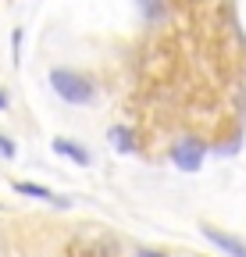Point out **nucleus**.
I'll return each instance as SVG.
<instances>
[{"label": "nucleus", "mask_w": 246, "mask_h": 257, "mask_svg": "<svg viewBox=\"0 0 246 257\" xmlns=\"http://www.w3.org/2000/svg\"><path fill=\"white\" fill-rule=\"evenodd\" d=\"M136 257H164V253H157V250H136Z\"/></svg>", "instance_id": "obj_9"}, {"label": "nucleus", "mask_w": 246, "mask_h": 257, "mask_svg": "<svg viewBox=\"0 0 246 257\" xmlns=\"http://www.w3.org/2000/svg\"><path fill=\"white\" fill-rule=\"evenodd\" d=\"M15 189L22 193V197H36V200H47V204H61V207H65L68 200H61V197H54V193L47 189V186H36V182H15Z\"/></svg>", "instance_id": "obj_5"}, {"label": "nucleus", "mask_w": 246, "mask_h": 257, "mask_svg": "<svg viewBox=\"0 0 246 257\" xmlns=\"http://www.w3.org/2000/svg\"><path fill=\"white\" fill-rule=\"evenodd\" d=\"M50 86L61 100L68 104H89L93 100V82H89L82 72H72V68H54L50 72Z\"/></svg>", "instance_id": "obj_1"}, {"label": "nucleus", "mask_w": 246, "mask_h": 257, "mask_svg": "<svg viewBox=\"0 0 246 257\" xmlns=\"http://www.w3.org/2000/svg\"><path fill=\"white\" fill-rule=\"evenodd\" d=\"M143 8H146L150 18H153V15H161V4H157V0H143Z\"/></svg>", "instance_id": "obj_8"}, {"label": "nucleus", "mask_w": 246, "mask_h": 257, "mask_svg": "<svg viewBox=\"0 0 246 257\" xmlns=\"http://www.w3.org/2000/svg\"><path fill=\"white\" fill-rule=\"evenodd\" d=\"M203 236H207V243H214V246H218L221 253H228V257H246V243L239 236H228L221 229H214V225H203Z\"/></svg>", "instance_id": "obj_3"}, {"label": "nucleus", "mask_w": 246, "mask_h": 257, "mask_svg": "<svg viewBox=\"0 0 246 257\" xmlns=\"http://www.w3.org/2000/svg\"><path fill=\"white\" fill-rule=\"evenodd\" d=\"M107 136L114 140V147H118V150H125V154H132V150H136V136H132V128H125V125H114Z\"/></svg>", "instance_id": "obj_6"}, {"label": "nucleus", "mask_w": 246, "mask_h": 257, "mask_svg": "<svg viewBox=\"0 0 246 257\" xmlns=\"http://www.w3.org/2000/svg\"><path fill=\"white\" fill-rule=\"evenodd\" d=\"M171 165L178 172H200V165H203V143L200 140H178L171 147Z\"/></svg>", "instance_id": "obj_2"}, {"label": "nucleus", "mask_w": 246, "mask_h": 257, "mask_svg": "<svg viewBox=\"0 0 246 257\" xmlns=\"http://www.w3.org/2000/svg\"><path fill=\"white\" fill-rule=\"evenodd\" d=\"M54 154H61L65 161H72V165H79V168H86L89 165V150L82 147V143H75V140H68V136H54Z\"/></svg>", "instance_id": "obj_4"}, {"label": "nucleus", "mask_w": 246, "mask_h": 257, "mask_svg": "<svg viewBox=\"0 0 246 257\" xmlns=\"http://www.w3.org/2000/svg\"><path fill=\"white\" fill-rule=\"evenodd\" d=\"M4 104H8V100H4V93H0V111H4Z\"/></svg>", "instance_id": "obj_10"}, {"label": "nucleus", "mask_w": 246, "mask_h": 257, "mask_svg": "<svg viewBox=\"0 0 246 257\" xmlns=\"http://www.w3.org/2000/svg\"><path fill=\"white\" fill-rule=\"evenodd\" d=\"M0 157H8V161L15 157V143H11L8 136H0Z\"/></svg>", "instance_id": "obj_7"}]
</instances>
